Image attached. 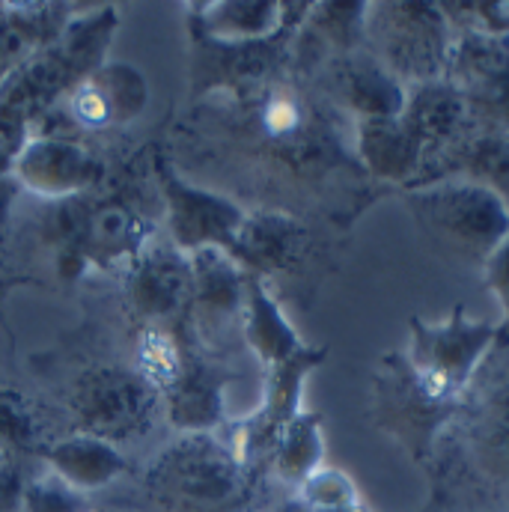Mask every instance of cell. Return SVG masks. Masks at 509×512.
<instances>
[{"instance_id":"obj_2","label":"cell","mask_w":509,"mask_h":512,"mask_svg":"<svg viewBox=\"0 0 509 512\" xmlns=\"http://www.w3.org/2000/svg\"><path fill=\"white\" fill-rule=\"evenodd\" d=\"M402 203L423 242L450 265L480 268L509 239V209L465 179H438L405 188Z\"/></svg>"},{"instance_id":"obj_17","label":"cell","mask_w":509,"mask_h":512,"mask_svg":"<svg viewBox=\"0 0 509 512\" xmlns=\"http://www.w3.org/2000/svg\"><path fill=\"white\" fill-rule=\"evenodd\" d=\"M146 242H149L146 221L128 203L123 200L90 203L78 245L63 262H72L75 268L84 265L108 268V265L131 262Z\"/></svg>"},{"instance_id":"obj_32","label":"cell","mask_w":509,"mask_h":512,"mask_svg":"<svg viewBox=\"0 0 509 512\" xmlns=\"http://www.w3.org/2000/svg\"><path fill=\"white\" fill-rule=\"evenodd\" d=\"M24 480V465L0 459V512H21Z\"/></svg>"},{"instance_id":"obj_18","label":"cell","mask_w":509,"mask_h":512,"mask_svg":"<svg viewBox=\"0 0 509 512\" xmlns=\"http://www.w3.org/2000/svg\"><path fill=\"white\" fill-rule=\"evenodd\" d=\"M310 6H289L271 0H221L203 3L194 18L209 42L221 45H256L277 39L283 27L304 21Z\"/></svg>"},{"instance_id":"obj_9","label":"cell","mask_w":509,"mask_h":512,"mask_svg":"<svg viewBox=\"0 0 509 512\" xmlns=\"http://www.w3.org/2000/svg\"><path fill=\"white\" fill-rule=\"evenodd\" d=\"M9 179L48 203H60L96 191L105 179V161L69 134H33L12 158Z\"/></svg>"},{"instance_id":"obj_4","label":"cell","mask_w":509,"mask_h":512,"mask_svg":"<svg viewBox=\"0 0 509 512\" xmlns=\"http://www.w3.org/2000/svg\"><path fill=\"white\" fill-rule=\"evenodd\" d=\"M408 364L420 384L441 402L465 405L486 355L501 337V322H477L456 304L444 322H408Z\"/></svg>"},{"instance_id":"obj_20","label":"cell","mask_w":509,"mask_h":512,"mask_svg":"<svg viewBox=\"0 0 509 512\" xmlns=\"http://www.w3.org/2000/svg\"><path fill=\"white\" fill-rule=\"evenodd\" d=\"M438 179H465L492 191L509 209V131H471L447 155H441L408 188Z\"/></svg>"},{"instance_id":"obj_26","label":"cell","mask_w":509,"mask_h":512,"mask_svg":"<svg viewBox=\"0 0 509 512\" xmlns=\"http://www.w3.org/2000/svg\"><path fill=\"white\" fill-rule=\"evenodd\" d=\"M471 444L483 471L509 483V382H501L483 396L474 414Z\"/></svg>"},{"instance_id":"obj_29","label":"cell","mask_w":509,"mask_h":512,"mask_svg":"<svg viewBox=\"0 0 509 512\" xmlns=\"http://www.w3.org/2000/svg\"><path fill=\"white\" fill-rule=\"evenodd\" d=\"M292 495L310 512H367L352 477L328 465H322L313 477H307Z\"/></svg>"},{"instance_id":"obj_34","label":"cell","mask_w":509,"mask_h":512,"mask_svg":"<svg viewBox=\"0 0 509 512\" xmlns=\"http://www.w3.org/2000/svg\"><path fill=\"white\" fill-rule=\"evenodd\" d=\"M12 176V161L6 155H0V182H6Z\"/></svg>"},{"instance_id":"obj_25","label":"cell","mask_w":509,"mask_h":512,"mask_svg":"<svg viewBox=\"0 0 509 512\" xmlns=\"http://www.w3.org/2000/svg\"><path fill=\"white\" fill-rule=\"evenodd\" d=\"M271 474L280 486L295 492L307 477H313L325 465V438H322V414L301 411L274 441L271 447Z\"/></svg>"},{"instance_id":"obj_11","label":"cell","mask_w":509,"mask_h":512,"mask_svg":"<svg viewBox=\"0 0 509 512\" xmlns=\"http://www.w3.org/2000/svg\"><path fill=\"white\" fill-rule=\"evenodd\" d=\"M126 295L131 313L143 325H182L191 298V256L170 239L146 242L128 262Z\"/></svg>"},{"instance_id":"obj_33","label":"cell","mask_w":509,"mask_h":512,"mask_svg":"<svg viewBox=\"0 0 509 512\" xmlns=\"http://www.w3.org/2000/svg\"><path fill=\"white\" fill-rule=\"evenodd\" d=\"M274 512H310V510H307V507H304V504H301L295 495H289L286 501H280V504H277V510Z\"/></svg>"},{"instance_id":"obj_12","label":"cell","mask_w":509,"mask_h":512,"mask_svg":"<svg viewBox=\"0 0 509 512\" xmlns=\"http://www.w3.org/2000/svg\"><path fill=\"white\" fill-rule=\"evenodd\" d=\"M325 358H328V349L304 346L289 361L268 367L259 408L242 423L239 441H230L245 465H251V459L256 456H271V447L280 438V432L304 411L301 408L304 382L310 379L313 370L325 364Z\"/></svg>"},{"instance_id":"obj_8","label":"cell","mask_w":509,"mask_h":512,"mask_svg":"<svg viewBox=\"0 0 509 512\" xmlns=\"http://www.w3.org/2000/svg\"><path fill=\"white\" fill-rule=\"evenodd\" d=\"M447 81L477 131H509V36L456 33Z\"/></svg>"},{"instance_id":"obj_16","label":"cell","mask_w":509,"mask_h":512,"mask_svg":"<svg viewBox=\"0 0 509 512\" xmlns=\"http://www.w3.org/2000/svg\"><path fill=\"white\" fill-rule=\"evenodd\" d=\"M227 382L230 379L218 364L191 349L176 382L161 393L167 423L179 435L221 432L227 423Z\"/></svg>"},{"instance_id":"obj_15","label":"cell","mask_w":509,"mask_h":512,"mask_svg":"<svg viewBox=\"0 0 509 512\" xmlns=\"http://www.w3.org/2000/svg\"><path fill=\"white\" fill-rule=\"evenodd\" d=\"M399 123L408 128V134L417 140V146L423 152V170L420 173H426L441 155H447L465 134L474 131L462 96L456 93V87L447 78L408 87Z\"/></svg>"},{"instance_id":"obj_27","label":"cell","mask_w":509,"mask_h":512,"mask_svg":"<svg viewBox=\"0 0 509 512\" xmlns=\"http://www.w3.org/2000/svg\"><path fill=\"white\" fill-rule=\"evenodd\" d=\"M191 355V343L182 340L179 325H143L137 337V373L152 384L158 393H164L176 376L182 373L185 361Z\"/></svg>"},{"instance_id":"obj_1","label":"cell","mask_w":509,"mask_h":512,"mask_svg":"<svg viewBox=\"0 0 509 512\" xmlns=\"http://www.w3.org/2000/svg\"><path fill=\"white\" fill-rule=\"evenodd\" d=\"M152 512H236L248 498V465L221 432L179 435L140 477Z\"/></svg>"},{"instance_id":"obj_14","label":"cell","mask_w":509,"mask_h":512,"mask_svg":"<svg viewBox=\"0 0 509 512\" xmlns=\"http://www.w3.org/2000/svg\"><path fill=\"white\" fill-rule=\"evenodd\" d=\"M328 99L352 120L399 117L405 108V87L367 51H349L322 66Z\"/></svg>"},{"instance_id":"obj_21","label":"cell","mask_w":509,"mask_h":512,"mask_svg":"<svg viewBox=\"0 0 509 512\" xmlns=\"http://www.w3.org/2000/svg\"><path fill=\"white\" fill-rule=\"evenodd\" d=\"M42 462L54 477H60L66 486H72L81 495L114 486L128 471L123 447L87 432H72L66 438H57L42 453Z\"/></svg>"},{"instance_id":"obj_13","label":"cell","mask_w":509,"mask_h":512,"mask_svg":"<svg viewBox=\"0 0 509 512\" xmlns=\"http://www.w3.org/2000/svg\"><path fill=\"white\" fill-rule=\"evenodd\" d=\"M60 105H66L69 123L81 131H111L140 120L149 105L146 75L123 60H108L87 75Z\"/></svg>"},{"instance_id":"obj_28","label":"cell","mask_w":509,"mask_h":512,"mask_svg":"<svg viewBox=\"0 0 509 512\" xmlns=\"http://www.w3.org/2000/svg\"><path fill=\"white\" fill-rule=\"evenodd\" d=\"M39 438V417L24 399V393L0 387V459L21 465V459L36 450Z\"/></svg>"},{"instance_id":"obj_24","label":"cell","mask_w":509,"mask_h":512,"mask_svg":"<svg viewBox=\"0 0 509 512\" xmlns=\"http://www.w3.org/2000/svg\"><path fill=\"white\" fill-rule=\"evenodd\" d=\"M242 340L254 352V358L268 370L280 361L298 355L307 343L298 337L292 322L286 319L280 301L271 295L268 283L256 274H248V295L242 313Z\"/></svg>"},{"instance_id":"obj_6","label":"cell","mask_w":509,"mask_h":512,"mask_svg":"<svg viewBox=\"0 0 509 512\" xmlns=\"http://www.w3.org/2000/svg\"><path fill=\"white\" fill-rule=\"evenodd\" d=\"M462 405L435 399L411 370L405 352L384 355L382 367L373 376V423L393 435L411 459L423 462L438 432L456 417Z\"/></svg>"},{"instance_id":"obj_31","label":"cell","mask_w":509,"mask_h":512,"mask_svg":"<svg viewBox=\"0 0 509 512\" xmlns=\"http://www.w3.org/2000/svg\"><path fill=\"white\" fill-rule=\"evenodd\" d=\"M483 280L489 283V289L498 295L501 307H504V322H501V337H509V239L492 254V259L483 265Z\"/></svg>"},{"instance_id":"obj_5","label":"cell","mask_w":509,"mask_h":512,"mask_svg":"<svg viewBox=\"0 0 509 512\" xmlns=\"http://www.w3.org/2000/svg\"><path fill=\"white\" fill-rule=\"evenodd\" d=\"M161 393L134 367L102 364L87 370L69 393V411L78 432L105 438L111 444L137 441L158 417Z\"/></svg>"},{"instance_id":"obj_3","label":"cell","mask_w":509,"mask_h":512,"mask_svg":"<svg viewBox=\"0 0 509 512\" xmlns=\"http://www.w3.org/2000/svg\"><path fill=\"white\" fill-rule=\"evenodd\" d=\"M456 30L438 3H367L364 48L408 90L447 78Z\"/></svg>"},{"instance_id":"obj_10","label":"cell","mask_w":509,"mask_h":512,"mask_svg":"<svg viewBox=\"0 0 509 512\" xmlns=\"http://www.w3.org/2000/svg\"><path fill=\"white\" fill-rule=\"evenodd\" d=\"M248 295V271L221 248L191 254V298L188 328L206 349L224 346L242 334V313Z\"/></svg>"},{"instance_id":"obj_30","label":"cell","mask_w":509,"mask_h":512,"mask_svg":"<svg viewBox=\"0 0 509 512\" xmlns=\"http://www.w3.org/2000/svg\"><path fill=\"white\" fill-rule=\"evenodd\" d=\"M21 512H90V501L45 468L39 474H27Z\"/></svg>"},{"instance_id":"obj_22","label":"cell","mask_w":509,"mask_h":512,"mask_svg":"<svg viewBox=\"0 0 509 512\" xmlns=\"http://www.w3.org/2000/svg\"><path fill=\"white\" fill-rule=\"evenodd\" d=\"M352 134H355L352 143L355 158L373 182L408 188L420 176L423 152L417 140L408 134V128L399 123V117L358 120Z\"/></svg>"},{"instance_id":"obj_19","label":"cell","mask_w":509,"mask_h":512,"mask_svg":"<svg viewBox=\"0 0 509 512\" xmlns=\"http://www.w3.org/2000/svg\"><path fill=\"white\" fill-rule=\"evenodd\" d=\"M307 248V230L286 212H248L230 256L256 277H271L298 265Z\"/></svg>"},{"instance_id":"obj_23","label":"cell","mask_w":509,"mask_h":512,"mask_svg":"<svg viewBox=\"0 0 509 512\" xmlns=\"http://www.w3.org/2000/svg\"><path fill=\"white\" fill-rule=\"evenodd\" d=\"M75 9L60 3H3L0 6V81L21 63L48 48Z\"/></svg>"},{"instance_id":"obj_7","label":"cell","mask_w":509,"mask_h":512,"mask_svg":"<svg viewBox=\"0 0 509 512\" xmlns=\"http://www.w3.org/2000/svg\"><path fill=\"white\" fill-rule=\"evenodd\" d=\"M155 179L164 200L167 239L188 256L206 248H221L230 254L248 209L227 194L188 182L164 158L155 161Z\"/></svg>"}]
</instances>
